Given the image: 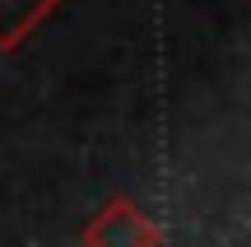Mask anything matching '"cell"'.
<instances>
[]
</instances>
